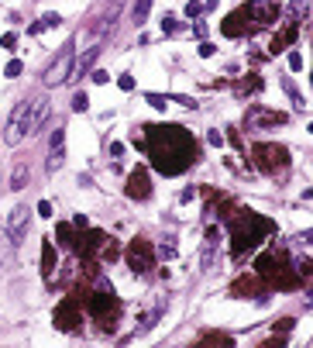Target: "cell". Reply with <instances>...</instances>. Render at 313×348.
Masks as SVG:
<instances>
[{
    "label": "cell",
    "instance_id": "cell-1",
    "mask_svg": "<svg viewBox=\"0 0 313 348\" xmlns=\"http://www.w3.org/2000/svg\"><path fill=\"white\" fill-rule=\"evenodd\" d=\"M148 131V152L159 173L176 176L197 159V145H193L186 128H145Z\"/></svg>",
    "mask_w": 313,
    "mask_h": 348
},
{
    "label": "cell",
    "instance_id": "cell-2",
    "mask_svg": "<svg viewBox=\"0 0 313 348\" xmlns=\"http://www.w3.org/2000/svg\"><path fill=\"white\" fill-rule=\"evenodd\" d=\"M72 59H76V55H72V45H69V49H62V55H59V59L45 69V87H59V83H66V80H69V72H72Z\"/></svg>",
    "mask_w": 313,
    "mask_h": 348
},
{
    "label": "cell",
    "instance_id": "cell-3",
    "mask_svg": "<svg viewBox=\"0 0 313 348\" xmlns=\"http://www.w3.org/2000/svg\"><path fill=\"white\" fill-rule=\"evenodd\" d=\"M28 214H31L28 207H14V210L7 214V221H4V235H7L14 245L28 235Z\"/></svg>",
    "mask_w": 313,
    "mask_h": 348
},
{
    "label": "cell",
    "instance_id": "cell-4",
    "mask_svg": "<svg viewBox=\"0 0 313 348\" xmlns=\"http://www.w3.org/2000/svg\"><path fill=\"white\" fill-rule=\"evenodd\" d=\"M151 245L148 242H134L131 248H128V262L134 265V273H148V269H151Z\"/></svg>",
    "mask_w": 313,
    "mask_h": 348
},
{
    "label": "cell",
    "instance_id": "cell-5",
    "mask_svg": "<svg viewBox=\"0 0 313 348\" xmlns=\"http://www.w3.org/2000/svg\"><path fill=\"white\" fill-rule=\"evenodd\" d=\"M128 197L131 200H148L151 197V183H148V173L145 169H134L128 176Z\"/></svg>",
    "mask_w": 313,
    "mask_h": 348
},
{
    "label": "cell",
    "instance_id": "cell-6",
    "mask_svg": "<svg viewBox=\"0 0 313 348\" xmlns=\"http://www.w3.org/2000/svg\"><path fill=\"white\" fill-rule=\"evenodd\" d=\"M49 152H52V156H49V169L55 173V169H59V166L66 162V131H62V128H55V131H52Z\"/></svg>",
    "mask_w": 313,
    "mask_h": 348
},
{
    "label": "cell",
    "instance_id": "cell-7",
    "mask_svg": "<svg viewBox=\"0 0 313 348\" xmlns=\"http://www.w3.org/2000/svg\"><path fill=\"white\" fill-rule=\"evenodd\" d=\"M255 156H265V162H262L265 169H276V166L282 169L286 166V148H276V145H258Z\"/></svg>",
    "mask_w": 313,
    "mask_h": 348
},
{
    "label": "cell",
    "instance_id": "cell-8",
    "mask_svg": "<svg viewBox=\"0 0 313 348\" xmlns=\"http://www.w3.org/2000/svg\"><path fill=\"white\" fill-rule=\"evenodd\" d=\"M97 55H100V45L86 49V55H80V59H72V72H69V80H80V76H86V72L93 69Z\"/></svg>",
    "mask_w": 313,
    "mask_h": 348
},
{
    "label": "cell",
    "instance_id": "cell-9",
    "mask_svg": "<svg viewBox=\"0 0 313 348\" xmlns=\"http://www.w3.org/2000/svg\"><path fill=\"white\" fill-rule=\"evenodd\" d=\"M24 183H28V166L17 162L14 173H11V190H24Z\"/></svg>",
    "mask_w": 313,
    "mask_h": 348
},
{
    "label": "cell",
    "instance_id": "cell-10",
    "mask_svg": "<svg viewBox=\"0 0 313 348\" xmlns=\"http://www.w3.org/2000/svg\"><path fill=\"white\" fill-rule=\"evenodd\" d=\"M59 24H62V17H59V14H45L42 21H38V24H31L28 31H31V35H38L42 28H59Z\"/></svg>",
    "mask_w": 313,
    "mask_h": 348
},
{
    "label": "cell",
    "instance_id": "cell-11",
    "mask_svg": "<svg viewBox=\"0 0 313 348\" xmlns=\"http://www.w3.org/2000/svg\"><path fill=\"white\" fill-rule=\"evenodd\" d=\"M42 265H45V276H52V269H55V248H52V242H45V248H42Z\"/></svg>",
    "mask_w": 313,
    "mask_h": 348
},
{
    "label": "cell",
    "instance_id": "cell-12",
    "mask_svg": "<svg viewBox=\"0 0 313 348\" xmlns=\"http://www.w3.org/2000/svg\"><path fill=\"white\" fill-rule=\"evenodd\" d=\"M148 11H151V0H138V4H134V21H138V24H145Z\"/></svg>",
    "mask_w": 313,
    "mask_h": 348
},
{
    "label": "cell",
    "instance_id": "cell-13",
    "mask_svg": "<svg viewBox=\"0 0 313 348\" xmlns=\"http://www.w3.org/2000/svg\"><path fill=\"white\" fill-rule=\"evenodd\" d=\"M86 107H90V97H86V93L80 90V93L72 97V110H86Z\"/></svg>",
    "mask_w": 313,
    "mask_h": 348
},
{
    "label": "cell",
    "instance_id": "cell-14",
    "mask_svg": "<svg viewBox=\"0 0 313 348\" xmlns=\"http://www.w3.org/2000/svg\"><path fill=\"white\" fill-rule=\"evenodd\" d=\"M148 104H151L155 110H165V107H169V97H159V93H148Z\"/></svg>",
    "mask_w": 313,
    "mask_h": 348
},
{
    "label": "cell",
    "instance_id": "cell-15",
    "mask_svg": "<svg viewBox=\"0 0 313 348\" xmlns=\"http://www.w3.org/2000/svg\"><path fill=\"white\" fill-rule=\"evenodd\" d=\"M162 31H165V35H172V31H179V21H176L172 14H165V17H162Z\"/></svg>",
    "mask_w": 313,
    "mask_h": 348
},
{
    "label": "cell",
    "instance_id": "cell-16",
    "mask_svg": "<svg viewBox=\"0 0 313 348\" xmlns=\"http://www.w3.org/2000/svg\"><path fill=\"white\" fill-rule=\"evenodd\" d=\"M21 69H24V66H21L17 59H11V62H7V69H4V76H11V80H14V76H21Z\"/></svg>",
    "mask_w": 313,
    "mask_h": 348
},
{
    "label": "cell",
    "instance_id": "cell-17",
    "mask_svg": "<svg viewBox=\"0 0 313 348\" xmlns=\"http://www.w3.org/2000/svg\"><path fill=\"white\" fill-rule=\"evenodd\" d=\"M69 238H72V231H69V224H59V245H72Z\"/></svg>",
    "mask_w": 313,
    "mask_h": 348
},
{
    "label": "cell",
    "instance_id": "cell-18",
    "mask_svg": "<svg viewBox=\"0 0 313 348\" xmlns=\"http://www.w3.org/2000/svg\"><path fill=\"white\" fill-rule=\"evenodd\" d=\"M117 87H121V90H134V76H121V80H117Z\"/></svg>",
    "mask_w": 313,
    "mask_h": 348
},
{
    "label": "cell",
    "instance_id": "cell-19",
    "mask_svg": "<svg viewBox=\"0 0 313 348\" xmlns=\"http://www.w3.org/2000/svg\"><path fill=\"white\" fill-rule=\"evenodd\" d=\"M38 217H52V204H49V200L38 204Z\"/></svg>",
    "mask_w": 313,
    "mask_h": 348
},
{
    "label": "cell",
    "instance_id": "cell-20",
    "mask_svg": "<svg viewBox=\"0 0 313 348\" xmlns=\"http://www.w3.org/2000/svg\"><path fill=\"white\" fill-rule=\"evenodd\" d=\"M200 11H203V7H200V4H197V0H189V4H186V14H189V17H197V14H200Z\"/></svg>",
    "mask_w": 313,
    "mask_h": 348
},
{
    "label": "cell",
    "instance_id": "cell-21",
    "mask_svg": "<svg viewBox=\"0 0 313 348\" xmlns=\"http://www.w3.org/2000/svg\"><path fill=\"white\" fill-rule=\"evenodd\" d=\"M0 45H4V49H14V45H17V35H4V38H0Z\"/></svg>",
    "mask_w": 313,
    "mask_h": 348
},
{
    "label": "cell",
    "instance_id": "cell-22",
    "mask_svg": "<svg viewBox=\"0 0 313 348\" xmlns=\"http://www.w3.org/2000/svg\"><path fill=\"white\" fill-rule=\"evenodd\" d=\"M159 255H162V259H176V248H172V245H159Z\"/></svg>",
    "mask_w": 313,
    "mask_h": 348
},
{
    "label": "cell",
    "instance_id": "cell-23",
    "mask_svg": "<svg viewBox=\"0 0 313 348\" xmlns=\"http://www.w3.org/2000/svg\"><path fill=\"white\" fill-rule=\"evenodd\" d=\"M289 66H293V69H303V55L293 52V55H289Z\"/></svg>",
    "mask_w": 313,
    "mask_h": 348
},
{
    "label": "cell",
    "instance_id": "cell-24",
    "mask_svg": "<svg viewBox=\"0 0 313 348\" xmlns=\"http://www.w3.org/2000/svg\"><path fill=\"white\" fill-rule=\"evenodd\" d=\"M107 80H110V72H103V69L93 72V83H107Z\"/></svg>",
    "mask_w": 313,
    "mask_h": 348
},
{
    "label": "cell",
    "instance_id": "cell-25",
    "mask_svg": "<svg viewBox=\"0 0 313 348\" xmlns=\"http://www.w3.org/2000/svg\"><path fill=\"white\" fill-rule=\"evenodd\" d=\"M110 156H124V145L121 141H110Z\"/></svg>",
    "mask_w": 313,
    "mask_h": 348
},
{
    "label": "cell",
    "instance_id": "cell-26",
    "mask_svg": "<svg viewBox=\"0 0 313 348\" xmlns=\"http://www.w3.org/2000/svg\"><path fill=\"white\" fill-rule=\"evenodd\" d=\"M200 55H203V59H210V55H214V45H210V42H203V45H200Z\"/></svg>",
    "mask_w": 313,
    "mask_h": 348
},
{
    "label": "cell",
    "instance_id": "cell-27",
    "mask_svg": "<svg viewBox=\"0 0 313 348\" xmlns=\"http://www.w3.org/2000/svg\"><path fill=\"white\" fill-rule=\"evenodd\" d=\"M103 259H110V262H114V259H117V245H107V248H103Z\"/></svg>",
    "mask_w": 313,
    "mask_h": 348
},
{
    "label": "cell",
    "instance_id": "cell-28",
    "mask_svg": "<svg viewBox=\"0 0 313 348\" xmlns=\"http://www.w3.org/2000/svg\"><path fill=\"white\" fill-rule=\"evenodd\" d=\"M207 141H210V145H220L224 138H220V131H210V135H207Z\"/></svg>",
    "mask_w": 313,
    "mask_h": 348
}]
</instances>
